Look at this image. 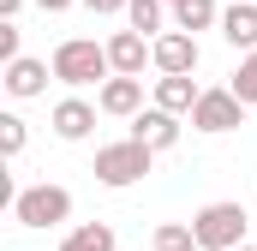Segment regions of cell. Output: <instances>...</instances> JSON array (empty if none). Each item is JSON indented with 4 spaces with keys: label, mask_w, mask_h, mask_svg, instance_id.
Segmentation results:
<instances>
[{
    "label": "cell",
    "mask_w": 257,
    "mask_h": 251,
    "mask_svg": "<svg viewBox=\"0 0 257 251\" xmlns=\"http://www.w3.org/2000/svg\"><path fill=\"white\" fill-rule=\"evenodd\" d=\"M192 126L197 132H209V138H221V132H239L245 126V102L221 84V90H203L197 96V108H192Z\"/></svg>",
    "instance_id": "obj_5"
},
{
    "label": "cell",
    "mask_w": 257,
    "mask_h": 251,
    "mask_svg": "<svg viewBox=\"0 0 257 251\" xmlns=\"http://www.w3.org/2000/svg\"><path fill=\"white\" fill-rule=\"evenodd\" d=\"M221 42L257 54V6H227V12H221Z\"/></svg>",
    "instance_id": "obj_14"
},
{
    "label": "cell",
    "mask_w": 257,
    "mask_h": 251,
    "mask_svg": "<svg viewBox=\"0 0 257 251\" xmlns=\"http://www.w3.org/2000/svg\"><path fill=\"white\" fill-rule=\"evenodd\" d=\"M18 12H24V0H0V24H18Z\"/></svg>",
    "instance_id": "obj_22"
},
{
    "label": "cell",
    "mask_w": 257,
    "mask_h": 251,
    "mask_svg": "<svg viewBox=\"0 0 257 251\" xmlns=\"http://www.w3.org/2000/svg\"><path fill=\"white\" fill-rule=\"evenodd\" d=\"M150 245H156V251H203L197 233H192V221H162V227L150 233Z\"/></svg>",
    "instance_id": "obj_17"
},
{
    "label": "cell",
    "mask_w": 257,
    "mask_h": 251,
    "mask_svg": "<svg viewBox=\"0 0 257 251\" xmlns=\"http://www.w3.org/2000/svg\"><path fill=\"white\" fill-rule=\"evenodd\" d=\"M108 66H114V78H144V66H156V48L138 30H114L108 36Z\"/></svg>",
    "instance_id": "obj_8"
},
{
    "label": "cell",
    "mask_w": 257,
    "mask_h": 251,
    "mask_svg": "<svg viewBox=\"0 0 257 251\" xmlns=\"http://www.w3.org/2000/svg\"><path fill=\"white\" fill-rule=\"evenodd\" d=\"M156 168V150H144V144H132V138H120V144H102L96 150V186H108V191H126V186H138L144 174Z\"/></svg>",
    "instance_id": "obj_3"
},
{
    "label": "cell",
    "mask_w": 257,
    "mask_h": 251,
    "mask_svg": "<svg viewBox=\"0 0 257 251\" xmlns=\"http://www.w3.org/2000/svg\"><path fill=\"white\" fill-rule=\"evenodd\" d=\"M96 108L114 114V120H138L144 114V78H108L96 90Z\"/></svg>",
    "instance_id": "obj_10"
},
{
    "label": "cell",
    "mask_w": 257,
    "mask_h": 251,
    "mask_svg": "<svg viewBox=\"0 0 257 251\" xmlns=\"http://www.w3.org/2000/svg\"><path fill=\"white\" fill-rule=\"evenodd\" d=\"M239 251H257V245H239Z\"/></svg>",
    "instance_id": "obj_26"
},
{
    "label": "cell",
    "mask_w": 257,
    "mask_h": 251,
    "mask_svg": "<svg viewBox=\"0 0 257 251\" xmlns=\"http://www.w3.org/2000/svg\"><path fill=\"white\" fill-rule=\"evenodd\" d=\"M197 96H203L197 78H156V102H150V108H162V114L180 120V114H192V108H197Z\"/></svg>",
    "instance_id": "obj_12"
},
{
    "label": "cell",
    "mask_w": 257,
    "mask_h": 251,
    "mask_svg": "<svg viewBox=\"0 0 257 251\" xmlns=\"http://www.w3.org/2000/svg\"><path fill=\"white\" fill-rule=\"evenodd\" d=\"M48 66H54V78H60L66 90H90V84H108V78H114L108 42H96V36H66Z\"/></svg>",
    "instance_id": "obj_1"
},
{
    "label": "cell",
    "mask_w": 257,
    "mask_h": 251,
    "mask_svg": "<svg viewBox=\"0 0 257 251\" xmlns=\"http://www.w3.org/2000/svg\"><path fill=\"white\" fill-rule=\"evenodd\" d=\"M114 245H120V239H114L108 221H78V227L60 239V251H114Z\"/></svg>",
    "instance_id": "obj_16"
},
{
    "label": "cell",
    "mask_w": 257,
    "mask_h": 251,
    "mask_svg": "<svg viewBox=\"0 0 257 251\" xmlns=\"http://www.w3.org/2000/svg\"><path fill=\"white\" fill-rule=\"evenodd\" d=\"M150 48H156V72H162V78H192L197 60H203V54H197V36H186V30H168V36H156Z\"/></svg>",
    "instance_id": "obj_6"
},
{
    "label": "cell",
    "mask_w": 257,
    "mask_h": 251,
    "mask_svg": "<svg viewBox=\"0 0 257 251\" xmlns=\"http://www.w3.org/2000/svg\"><path fill=\"white\" fill-rule=\"evenodd\" d=\"M84 6H90V12H96V18H114V12H126L132 0H84Z\"/></svg>",
    "instance_id": "obj_21"
},
{
    "label": "cell",
    "mask_w": 257,
    "mask_h": 251,
    "mask_svg": "<svg viewBox=\"0 0 257 251\" xmlns=\"http://www.w3.org/2000/svg\"><path fill=\"white\" fill-rule=\"evenodd\" d=\"M227 90H233L245 108H257V54H245V60H239V72H233V84H227Z\"/></svg>",
    "instance_id": "obj_18"
},
{
    "label": "cell",
    "mask_w": 257,
    "mask_h": 251,
    "mask_svg": "<svg viewBox=\"0 0 257 251\" xmlns=\"http://www.w3.org/2000/svg\"><path fill=\"white\" fill-rule=\"evenodd\" d=\"M12 221H18V227H30V233L60 227V221H72V191L54 186V180L24 186V191H18V203H12Z\"/></svg>",
    "instance_id": "obj_4"
},
{
    "label": "cell",
    "mask_w": 257,
    "mask_h": 251,
    "mask_svg": "<svg viewBox=\"0 0 257 251\" xmlns=\"http://www.w3.org/2000/svg\"><path fill=\"white\" fill-rule=\"evenodd\" d=\"M42 12H66V6H78V0H36Z\"/></svg>",
    "instance_id": "obj_23"
},
{
    "label": "cell",
    "mask_w": 257,
    "mask_h": 251,
    "mask_svg": "<svg viewBox=\"0 0 257 251\" xmlns=\"http://www.w3.org/2000/svg\"><path fill=\"white\" fill-rule=\"evenodd\" d=\"M126 138L162 156V150H174V144H180V120H174V114H162V108H144V114L132 120V132H126Z\"/></svg>",
    "instance_id": "obj_11"
},
{
    "label": "cell",
    "mask_w": 257,
    "mask_h": 251,
    "mask_svg": "<svg viewBox=\"0 0 257 251\" xmlns=\"http://www.w3.org/2000/svg\"><path fill=\"white\" fill-rule=\"evenodd\" d=\"M168 0H132L126 6V30H138L144 42H156V36H168Z\"/></svg>",
    "instance_id": "obj_13"
},
{
    "label": "cell",
    "mask_w": 257,
    "mask_h": 251,
    "mask_svg": "<svg viewBox=\"0 0 257 251\" xmlns=\"http://www.w3.org/2000/svg\"><path fill=\"white\" fill-rule=\"evenodd\" d=\"M227 6H257V0H227Z\"/></svg>",
    "instance_id": "obj_24"
},
{
    "label": "cell",
    "mask_w": 257,
    "mask_h": 251,
    "mask_svg": "<svg viewBox=\"0 0 257 251\" xmlns=\"http://www.w3.org/2000/svg\"><path fill=\"white\" fill-rule=\"evenodd\" d=\"M24 138H30V132H24L18 114H0V156H6V162H12V156H24Z\"/></svg>",
    "instance_id": "obj_19"
},
{
    "label": "cell",
    "mask_w": 257,
    "mask_h": 251,
    "mask_svg": "<svg viewBox=\"0 0 257 251\" xmlns=\"http://www.w3.org/2000/svg\"><path fill=\"white\" fill-rule=\"evenodd\" d=\"M18 42H24V30H18V24H0V66L24 60V48H18Z\"/></svg>",
    "instance_id": "obj_20"
},
{
    "label": "cell",
    "mask_w": 257,
    "mask_h": 251,
    "mask_svg": "<svg viewBox=\"0 0 257 251\" xmlns=\"http://www.w3.org/2000/svg\"><path fill=\"white\" fill-rule=\"evenodd\" d=\"M174 6H180V0H168V12H174Z\"/></svg>",
    "instance_id": "obj_25"
},
{
    "label": "cell",
    "mask_w": 257,
    "mask_h": 251,
    "mask_svg": "<svg viewBox=\"0 0 257 251\" xmlns=\"http://www.w3.org/2000/svg\"><path fill=\"white\" fill-rule=\"evenodd\" d=\"M96 102H84V96H66V102H54V114H48V126H54V138L60 144H84L90 132H96Z\"/></svg>",
    "instance_id": "obj_7"
},
{
    "label": "cell",
    "mask_w": 257,
    "mask_h": 251,
    "mask_svg": "<svg viewBox=\"0 0 257 251\" xmlns=\"http://www.w3.org/2000/svg\"><path fill=\"white\" fill-rule=\"evenodd\" d=\"M48 78H54V66L48 60H12L0 66V84H6V96H18V102H30V96H48Z\"/></svg>",
    "instance_id": "obj_9"
},
{
    "label": "cell",
    "mask_w": 257,
    "mask_h": 251,
    "mask_svg": "<svg viewBox=\"0 0 257 251\" xmlns=\"http://www.w3.org/2000/svg\"><path fill=\"white\" fill-rule=\"evenodd\" d=\"M221 12H227V6H215V0H180V6H174V30H186V36L221 30Z\"/></svg>",
    "instance_id": "obj_15"
},
{
    "label": "cell",
    "mask_w": 257,
    "mask_h": 251,
    "mask_svg": "<svg viewBox=\"0 0 257 251\" xmlns=\"http://www.w3.org/2000/svg\"><path fill=\"white\" fill-rule=\"evenodd\" d=\"M192 233L203 251H239V245H251V215H245V203L221 197V203H203L192 215Z\"/></svg>",
    "instance_id": "obj_2"
}]
</instances>
